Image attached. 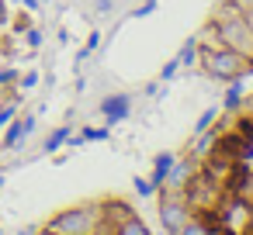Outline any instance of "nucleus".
Listing matches in <instances>:
<instances>
[{
	"instance_id": "f257e3e1",
	"label": "nucleus",
	"mask_w": 253,
	"mask_h": 235,
	"mask_svg": "<svg viewBox=\"0 0 253 235\" xmlns=\"http://www.w3.org/2000/svg\"><path fill=\"white\" fill-rule=\"evenodd\" d=\"M198 49H201V45H198ZM198 63H201V69H205L211 80H218V83H232V80H243V76L253 73V59H246V56H239L236 49H225V45H218V49H201V52H198Z\"/></svg>"
},
{
	"instance_id": "f03ea898",
	"label": "nucleus",
	"mask_w": 253,
	"mask_h": 235,
	"mask_svg": "<svg viewBox=\"0 0 253 235\" xmlns=\"http://www.w3.org/2000/svg\"><path fill=\"white\" fill-rule=\"evenodd\" d=\"M101 225H104L101 204H77V207L56 211L45 221V232H52V235H97Z\"/></svg>"
},
{
	"instance_id": "7ed1b4c3",
	"label": "nucleus",
	"mask_w": 253,
	"mask_h": 235,
	"mask_svg": "<svg viewBox=\"0 0 253 235\" xmlns=\"http://www.w3.org/2000/svg\"><path fill=\"white\" fill-rule=\"evenodd\" d=\"M222 197H225V187H222L218 180H211V176L198 166L194 176H191V183L184 187V201L191 204V211H194V214H205V218H215Z\"/></svg>"
},
{
	"instance_id": "20e7f679",
	"label": "nucleus",
	"mask_w": 253,
	"mask_h": 235,
	"mask_svg": "<svg viewBox=\"0 0 253 235\" xmlns=\"http://www.w3.org/2000/svg\"><path fill=\"white\" fill-rule=\"evenodd\" d=\"M156 197H160V201H156V214H160L163 232H167V235H177V232L194 218L191 204L184 201V194H173V190H160Z\"/></svg>"
},
{
	"instance_id": "39448f33",
	"label": "nucleus",
	"mask_w": 253,
	"mask_h": 235,
	"mask_svg": "<svg viewBox=\"0 0 253 235\" xmlns=\"http://www.w3.org/2000/svg\"><path fill=\"white\" fill-rule=\"evenodd\" d=\"M215 28H218V42H222L225 49H236L239 56L253 59V28L246 25L243 14H239V18H229V21H218Z\"/></svg>"
},
{
	"instance_id": "423d86ee",
	"label": "nucleus",
	"mask_w": 253,
	"mask_h": 235,
	"mask_svg": "<svg viewBox=\"0 0 253 235\" xmlns=\"http://www.w3.org/2000/svg\"><path fill=\"white\" fill-rule=\"evenodd\" d=\"M194 169H198V163H194L191 156H184V159H177V156H173V163H170V169H167V176H163L160 190H173V194H184V187L191 183Z\"/></svg>"
},
{
	"instance_id": "0eeeda50",
	"label": "nucleus",
	"mask_w": 253,
	"mask_h": 235,
	"mask_svg": "<svg viewBox=\"0 0 253 235\" xmlns=\"http://www.w3.org/2000/svg\"><path fill=\"white\" fill-rule=\"evenodd\" d=\"M128 107H132V97H128V94H111V97L101 101V114H104L108 121H122V118H128Z\"/></svg>"
},
{
	"instance_id": "6e6552de",
	"label": "nucleus",
	"mask_w": 253,
	"mask_h": 235,
	"mask_svg": "<svg viewBox=\"0 0 253 235\" xmlns=\"http://www.w3.org/2000/svg\"><path fill=\"white\" fill-rule=\"evenodd\" d=\"M177 235H225L218 225H215V218H205V214H194Z\"/></svg>"
},
{
	"instance_id": "1a4fd4ad",
	"label": "nucleus",
	"mask_w": 253,
	"mask_h": 235,
	"mask_svg": "<svg viewBox=\"0 0 253 235\" xmlns=\"http://www.w3.org/2000/svg\"><path fill=\"white\" fill-rule=\"evenodd\" d=\"M239 14H243V7L236 4V0H218V4L211 7V18L208 21L218 25V21H229V18H239Z\"/></svg>"
},
{
	"instance_id": "9d476101",
	"label": "nucleus",
	"mask_w": 253,
	"mask_h": 235,
	"mask_svg": "<svg viewBox=\"0 0 253 235\" xmlns=\"http://www.w3.org/2000/svg\"><path fill=\"white\" fill-rule=\"evenodd\" d=\"M111 235H153V232H149V225H146L139 214H132V218H125Z\"/></svg>"
},
{
	"instance_id": "9b49d317",
	"label": "nucleus",
	"mask_w": 253,
	"mask_h": 235,
	"mask_svg": "<svg viewBox=\"0 0 253 235\" xmlns=\"http://www.w3.org/2000/svg\"><path fill=\"white\" fill-rule=\"evenodd\" d=\"M222 107H225V114H239V107H243V87H239V80L229 83V94H225Z\"/></svg>"
},
{
	"instance_id": "f8f14e48",
	"label": "nucleus",
	"mask_w": 253,
	"mask_h": 235,
	"mask_svg": "<svg viewBox=\"0 0 253 235\" xmlns=\"http://www.w3.org/2000/svg\"><path fill=\"white\" fill-rule=\"evenodd\" d=\"M194 38H198V45H201V49H218V45H222V42H218V28H215V21H208Z\"/></svg>"
},
{
	"instance_id": "ddd939ff",
	"label": "nucleus",
	"mask_w": 253,
	"mask_h": 235,
	"mask_svg": "<svg viewBox=\"0 0 253 235\" xmlns=\"http://www.w3.org/2000/svg\"><path fill=\"white\" fill-rule=\"evenodd\" d=\"M198 52H201V49H198V38H187L184 49H180V56H177L180 66H194V63H198Z\"/></svg>"
},
{
	"instance_id": "4468645a",
	"label": "nucleus",
	"mask_w": 253,
	"mask_h": 235,
	"mask_svg": "<svg viewBox=\"0 0 253 235\" xmlns=\"http://www.w3.org/2000/svg\"><path fill=\"white\" fill-rule=\"evenodd\" d=\"M66 138H70V128L63 125V128H56V132H52V135L45 138V145H42V152H56V149H59V145L66 142Z\"/></svg>"
},
{
	"instance_id": "2eb2a0df",
	"label": "nucleus",
	"mask_w": 253,
	"mask_h": 235,
	"mask_svg": "<svg viewBox=\"0 0 253 235\" xmlns=\"http://www.w3.org/2000/svg\"><path fill=\"white\" fill-rule=\"evenodd\" d=\"M215 118H218V107H208V111H205V114L198 118V125H194V135H198V132H208Z\"/></svg>"
},
{
	"instance_id": "dca6fc26",
	"label": "nucleus",
	"mask_w": 253,
	"mask_h": 235,
	"mask_svg": "<svg viewBox=\"0 0 253 235\" xmlns=\"http://www.w3.org/2000/svg\"><path fill=\"white\" fill-rule=\"evenodd\" d=\"M177 69H180V59L173 56V59H170V63L163 66V73H160V80H173V76H177Z\"/></svg>"
},
{
	"instance_id": "f3484780",
	"label": "nucleus",
	"mask_w": 253,
	"mask_h": 235,
	"mask_svg": "<svg viewBox=\"0 0 253 235\" xmlns=\"http://www.w3.org/2000/svg\"><path fill=\"white\" fill-rule=\"evenodd\" d=\"M84 138L87 142H101V138H108V132L104 128H84Z\"/></svg>"
},
{
	"instance_id": "a211bd4d",
	"label": "nucleus",
	"mask_w": 253,
	"mask_h": 235,
	"mask_svg": "<svg viewBox=\"0 0 253 235\" xmlns=\"http://www.w3.org/2000/svg\"><path fill=\"white\" fill-rule=\"evenodd\" d=\"M94 11L97 14H111L115 11V0H94Z\"/></svg>"
},
{
	"instance_id": "6ab92c4d",
	"label": "nucleus",
	"mask_w": 253,
	"mask_h": 235,
	"mask_svg": "<svg viewBox=\"0 0 253 235\" xmlns=\"http://www.w3.org/2000/svg\"><path fill=\"white\" fill-rule=\"evenodd\" d=\"M97 45H101V35H97V32H90V38H87V49H84V56H87V52H94Z\"/></svg>"
},
{
	"instance_id": "aec40b11",
	"label": "nucleus",
	"mask_w": 253,
	"mask_h": 235,
	"mask_svg": "<svg viewBox=\"0 0 253 235\" xmlns=\"http://www.w3.org/2000/svg\"><path fill=\"white\" fill-rule=\"evenodd\" d=\"M32 21H28V14H18V21H14V28H28Z\"/></svg>"
},
{
	"instance_id": "412c9836",
	"label": "nucleus",
	"mask_w": 253,
	"mask_h": 235,
	"mask_svg": "<svg viewBox=\"0 0 253 235\" xmlns=\"http://www.w3.org/2000/svg\"><path fill=\"white\" fill-rule=\"evenodd\" d=\"M243 18H246V25L253 28V7H250V11H243Z\"/></svg>"
},
{
	"instance_id": "4be33fe9",
	"label": "nucleus",
	"mask_w": 253,
	"mask_h": 235,
	"mask_svg": "<svg viewBox=\"0 0 253 235\" xmlns=\"http://www.w3.org/2000/svg\"><path fill=\"white\" fill-rule=\"evenodd\" d=\"M236 4H239L243 11H250V7H253V0H236Z\"/></svg>"
},
{
	"instance_id": "5701e85b",
	"label": "nucleus",
	"mask_w": 253,
	"mask_h": 235,
	"mask_svg": "<svg viewBox=\"0 0 253 235\" xmlns=\"http://www.w3.org/2000/svg\"><path fill=\"white\" fill-rule=\"evenodd\" d=\"M39 235H52V232H45V228H42V232H39Z\"/></svg>"
},
{
	"instance_id": "b1692460",
	"label": "nucleus",
	"mask_w": 253,
	"mask_h": 235,
	"mask_svg": "<svg viewBox=\"0 0 253 235\" xmlns=\"http://www.w3.org/2000/svg\"><path fill=\"white\" fill-rule=\"evenodd\" d=\"M0 187H4V173H0Z\"/></svg>"
}]
</instances>
